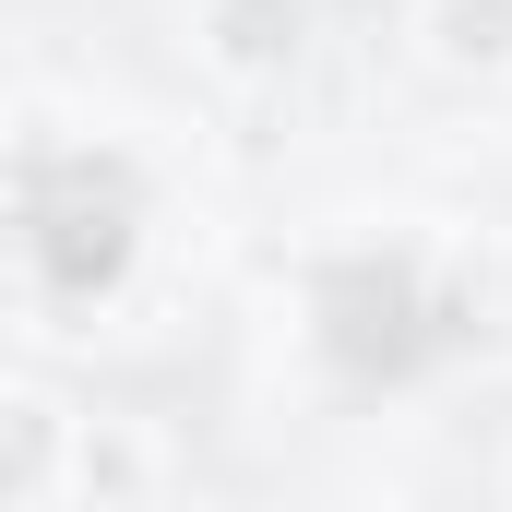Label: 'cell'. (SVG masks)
Listing matches in <instances>:
<instances>
[{"label":"cell","mask_w":512,"mask_h":512,"mask_svg":"<svg viewBox=\"0 0 512 512\" xmlns=\"http://www.w3.org/2000/svg\"><path fill=\"white\" fill-rule=\"evenodd\" d=\"M310 322H322V346L346 370H405L429 346V286H417L405 251H358V262H334L310 286Z\"/></svg>","instance_id":"cell-2"},{"label":"cell","mask_w":512,"mask_h":512,"mask_svg":"<svg viewBox=\"0 0 512 512\" xmlns=\"http://www.w3.org/2000/svg\"><path fill=\"white\" fill-rule=\"evenodd\" d=\"M417 48L441 60V72H512V0H429L417 12Z\"/></svg>","instance_id":"cell-5"},{"label":"cell","mask_w":512,"mask_h":512,"mask_svg":"<svg viewBox=\"0 0 512 512\" xmlns=\"http://www.w3.org/2000/svg\"><path fill=\"white\" fill-rule=\"evenodd\" d=\"M72 477H84V417L48 382H12L0 393V501L12 512H60Z\"/></svg>","instance_id":"cell-3"},{"label":"cell","mask_w":512,"mask_h":512,"mask_svg":"<svg viewBox=\"0 0 512 512\" xmlns=\"http://www.w3.org/2000/svg\"><path fill=\"white\" fill-rule=\"evenodd\" d=\"M143 477H155V465H143V441L108 429V417H84V477H72L84 512H131V501H143Z\"/></svg>","instance_id":"cell-6"},{"label":"cell","mask_w":512,"mask_h":512,"mask_svg":"<svg viewBox=\"0 0 512 512\" xmlns=\"http://www.w3.org/2000/svg\"><path fill=\"white\" fill-rule=\"evenodd\" d=\"M227 512H251V501H227Z\"/></svg>","instance_id":"cell-7"},{"label":"cell","mask_w":512,"mask_h":512,"mask_svg":"<svg viewBox=\"0 0 512 512\" xmlns=\"http://www.w3.org/2000/svg\"><path fill=\"white\" fill-rule=\"evenodd\" d=\"M143 251V167L120 143H84V155H48L24 143V274L48 310H96Z\"/></svg>","instance_id":"cell-1"},{"label":"cell","mask_w":512,"mask_h":512,"mask_svg":"<svg viewBox=\"0 0 512 512\" xmlns=\"http://www.w3.org/2000/svg\"><path fill=\"white\" fill-rule=\"evenodd\" d=\"M298 36H310V0H203V60H215V72H239V84L286 72V60H298Z\"/></svg>","instance_id":"cell-4"}]
</instances>
